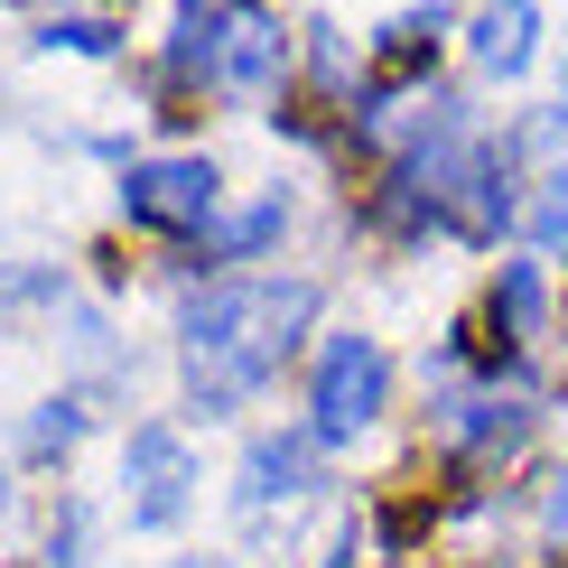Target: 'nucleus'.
Masks as SVG:
<instances>
[{"label":"nucleus","instance_id":"f257e3e1","mask_svg":"<svg viewBox=\"0 0 568 568\" xmlns=\"http://www.w3.org/2000/svg\"><path fill=\"white\" fill-rule=\"evenodd\" d=\"M307 317H317V290H307V280H215L205 298H186L178 307L186 400L215 410V419L243 410V400H262Z\"/></svg>","mask_w":568,"mask_h":568},{"label":"nucleus","instance_id":"f03ea898","mask_svg":"<svg viewBox=\"0 0 568 568\" xmlns=\"http://www.w3.org/2000/svg\"><path fill=\"white\" fill-rule=\"evenodd\" d=\"M392 410V354L373 336H326L317 364H307V429H317V447H354L373 429V419Z\"/></svg>","mask_w":568,"mask_h":568},{"label":"nucleus","instance_id":"7ed1b4c3","mask_svg":"<svg viewBox=\"0 0 568 568\" xmlns=\"http://www.w3.org/2000/svg\"><path fill=\"white\" fill-rule=\"evenodd\" d=\"M186 504H196V447H186L169 419H140L122 438V513H131V531H178Z\"/></svg>","mask_w":568,"mask_h":568},{"label":"nucleus","instance_id":"20e7f679","mask_svg":"<svg viewBox=\"0 0 568 568\" xmlns=\"http://www.w3.org/2000/svg\"><path fill=\"white\" fill-rule=\"evenodd\" d=\"M122 215L150 224V233H205L224 215L215 159H140V169L122 178Z\"/></svg>","mask_w":568,"mask_h":568},{"label":"nucleus","instance_id":"39448f33","mask_svg":"<svg viewBox=\"0 0 568 568\" xmlns=\"http://www.w3.org/2000/svg\"><path fill=\"white\" fill-rule=\"evenodd\" d=\"M317 494V429H262L243 447V485H233V504H243V523H262L280 504H307Z\"/></svg>","mask_w":568,"mask_h":568},{"label":"nucleus","instance_id":"423d86ee","mask_svg":"<svg viewBox=\"0 0 568 568\" xmlns=\"http://www.w3.org/2000/svg\"><path fill=\"white\" fill-rule=\"evenodd\" d=\"M280 65H290V47H280L271 10H252V0H233L224 19V65H215V93H271Z\"/></svg>","mask_w":568,"mask_h":568},{"label":"nucleus","instance_id":"0eeeda50","mask_svg":"<svg viewBox=\"0 0 568 568\" xmlns=\"http://www.w3.org/2000/svg\"><path fill=\"white\" fill-rule=\"evenodd\" d=\"M466 47H476V65L485 75H531L540 65V0H485L476 10V29H466Z\"/></svg>","mask_w":568,"mask_h":568},{"label":"nucleus","instance_id":"6e6552de","mask_svg":"<svg viewBox=\"0 0 568 568\" xmlns=\"http://www.w3.org/2000/svg\"><path fill=\"white\" fill-rule=\"evenodd\" d=\"M280 233H290V196L271 186V196H252V205H233V215L205 224V252H215V262H262Z\"/></svg>","mask_w":568,"mask_h":568},{"label":"nucleus","instance_id":"1a4fd4ad","mask_svg":"<svg viewBox=\"0 0 568 568\" xmlns=\"http://www.w3.org/2000/svg\"><path fill=\"white\" fill-rule=\"evenodd\" d=\"M494 326H504L513 345H531L540 326H550V290H540V262H504V280H494Z\"/></svg>","mask_w":568,"mask_h":568},{"label":"nucleus","instance_id":"9d476101","mask_svg":"<svg viewBox=\"0 0 568 568\" xmlns=\"http://www.w3.org/2000/svg\"><path fill=\"white\" fill-rule=\"evenodd\" d=\"M93 429V392H57V400H38V419H29V457H65Z\"/></svg>","mask_w":568,"mask_h":568},{"label":"nucleus","instance_id":"9b49d317","mask_svg":"<svg viewBox=\"0 0 568 568\" xmlns=\"http://www.w3.org/2000/svg\"><path fill=\"white\" fill-rule=\"evenodd\" d=\"M29 47H38V57H57V47H65V57H112L122 38H112V19H47Z\"/></svg>","mask_w":568,"mask_h":568},{"label":"nucleus","instance_id":"f8f14e48","mask_svg":"<svg viewBox=\"0 0 568 568\" xmlns=\"http://www.w3.org/2000/svg\"><path fill=\"white\" fill-rule=\"evenodd\" d=\"M47 298H65L57 271H10L0 280V317H10V307H47Z\"/></svg>","mask_w":568,"mask_h":568},{"label":"nucleus","instance_id":"ddd939ff","mask_svg":"<svg viewBox=\"0 0 568 568\" xmlns=\"http://www.w3.org/2000/svg\"><path fill=\"white\" fill-rule=\"evenodd\" d=\"M540 252H550V262H568V169L550 178V196H540Z\"/></svg>","mask_w":568,"mask_h":568},{"label":"nucleus","instance_id":"4468645a","mask_svg":"<svg viewBox=\"0 0 568 568\" xmlns=\"http://www.w3.org/2000/svg\"><path fill=\"white\" fill-rule=\"evenodd\" d=\"M47 568H84V513L65 504V531H57V550H47Z\"/></svg>","mask_w":568,"mask_h":568},{"label":"nucleus","instance_id":"2eb2a0df","mask_svg":"<svg viewBox=\"0 0 568 568\" xmlns=\"http://www.w3.org/2000/svg\"><path fill=\"white\" fill-rule=\"evenodd\" d=\"M550 550H568V476H559V494H550Z\"/></svg>","mask_w":568,"mask_h":568}]
</instances>
